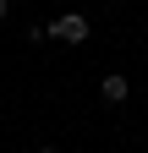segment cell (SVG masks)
Listing matches in <instances>:
<instances>
[{
	"mask_svg": "<svg viewBox=\"0 0 148 153\" xmlns=\"http://www.w3.org/2000/svg\"><path fill=\"white\" fill-rule=\"evenodd\" d=\"M126 93H132V88H126V76H121V71H110L104 82H99V99H104V104H126Z\"/></svg>",
	"mask_w": 148,
	"mask_h": 153,
	"instance_id": "obj_2",
	"label": "cell"
},
{
	"mask_svg": "<svg viewBox=\"0 0 148 153\" xmlns=\"http://www.w3.org/2000/svg\"><path fill=\"white\" fill-rule=\"evenodd\" d=\"M6 6H16V0H6Z\"/></svg>",
	"mask_w": 148,
	"mask_h": 153,
	"instance_id": "obj_5",
	"label": "cell"
},
{
	"mask_svg": "<svg viewBox=\"0 0 148 153\" xmlns=\"http://www.w3.org/2000/svg\"><path fill=\"white\" fill-rule=\"evenodd\" d=\"M33 153H55V148H33Z\"/></svg>",
	"mask_w": 148,
	"mask_h": 153,
	"instance_id": "obj_4",
	"label": "cell"
},
{
	"mask_svg": "<svg viewBox=\"0 0 148 153\" xmlns=\"http://www.w3.org/2000/svg\"><path fill=\"white\" fill-rule=\"evenodd\" d=\"M49 38H66V44H88V16L82 11H66L49 22Z\"/></svg>",
	"mask_w": 148,
	"mask_h": 153,
	"instance_id": "obj_1",
	"label": "cell"
},
{
	"mask_svg": "<svg viewBox=\"0 0 148 153\" xmlns=\"http://www.w3.org/2000/svg\"><path fill=\"white\" fill-rule=\"evenodd\" d=\"M6 11H11V6H6V0H0V22H6Z\"/></svg>",
	"mask_w": 148,
	"mask_h": 153,
	"instance_id": "obj_3",
	"label": "cell"
}]
</instances>
